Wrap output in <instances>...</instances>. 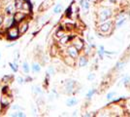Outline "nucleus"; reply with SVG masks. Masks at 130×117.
<instances>
[{
	"instance_id": "f8f14e48",
	"label": "nucleus",
	"mask_w": 130,
	"mask_h": 117,
	"mask_svg": "<svg viewBox=\"0 0 130 117\" xmlns=\"http://www.w3.org/2000/svg\"><path fill=\"white\" fill-rule=\"evenodd\" d=\"M110 28H111V22H104V23H102L100 25V30L102 32H108L109 30H110Z\"/></svg>"
},
{
	"instance_id": "412c9836",
	"label": "nucleus",
	"mask_w": 130,
	"mask_h": 117,
	"mask_svg": "<svg viewBox=\"0 0 130 117\" xmlns=\"http://www.w3.org/2000/svg\"><path fill=\"white\" fill-rule=\"evenodd\" d=\"M62 8L63 7H62L61 4H56L54 8V14H59L60 12L62 11Z\"/></svg>"
},
{
	"instance_id": "f704fd0d",
	"label": "nucleus",
	"mask_w": 130,
	"mask_h": 117,
	"mask_svg": "<svg viewBox=\"0 0 130 117\" xmlns=\"http://www.w3.org/2000/svg\"><path fill=\"white\" fill-rule=\"evenodd\" d=\"M129 80H130V77H125L124 79H123V83H127Z\"/></svg>"
},
{
	"instance_id": "7c9ffc66",
	"label": "nucleus",
	"mask_w": 130,
	"mask_h": 117,
	"mask_svg": "<svg viewBox=\"0 0 130 117\" xmlns=\"http://www.w3.org/2000/svg\"><path fill=\"white\" fill-rule=\"evenodd\" d=\"M124 64H125L124 62H119V63L117 64V69H119V70L122 69L123 67H124Z\"/></svg>"
},
{
	"instance_id": "39448f33",
	"label": "nucleus",
	"mask_w": 130,
	"mask_h": 117,
	"mask_svg": "<svg viewBox=\"0 0 130 117\" xmlns=\"http://www.w3.org/2000/svg\"><path fill=\"white\" fill-rule=\"evenodd\" d=\"M75 85H76V81H74V80H67L66 83H65V87H64L65 93L71 94L73 92V90H74Z\"/></svg>"
},
{
	"instance_id": "5701e85b",
	"label": "nucleus",
	"mask_w": 130,
	"mask_h": 117,
	"mask_svg": "<svg viewBox=\"0 0 130 117\" xmlns=\"http://www.w3.org/2000/svg\"><path fill=\"white\" fill-rule=\"evenodd\" d=\"M74 46H75L77 49H78V51H79V50H81L82 48H83L84 44H83V42H82V41H80V40H79V41H76V42L74 43Z\"/></svg>"
},
{
	"instance_id": "9d476101",
	"label": "nucleus",
	"mask_w": 130,
	"mask_h": 117,
	"mask_svg": "<svg viewBox=\"0 0 130 117\" xmlns=\"http://www.w3.org/2000/svg\"><path fill=\"white\" fill-rule=\"evenodd\" d=\"M3 23L5 24L6 28H11V27H13V25H15V24H17L16 22H15V21H14L13 16H8V18H7L6 20H4Z\"/></svg>"
},
{
	"instance_id": "2f4dec72",
	"label": "nucleus",
	"mask_w": 130,
	"mask_h": 117,
	"mask_svg": "<svg viewBox=\"0 0 130 117\" xmlns=\"http://www.w3.org/2000/svg\"><path fill=\"white\" fill-rule=\"evenodd\" d=\"M94 76H95V75H94L93 73H91L90 75H88V76H87V79H88V80H92V79L94 78Z\"/></svg>"
},
{
	"instance_id": "1a4fd4ad",
	"label": "nucleus",
	"mask_w": 130,
	"mask_h": 117,
	"mask_svg": "<svg viewBox=\"0 0 130 117\" xmlns=\"http://www.w3.org/2000/svg\"><path fill=\"white\" fill-rule=\"evenodd\" d=\"M68 54L69 56L72 58V59H76L79 56V52H78V49H77L75 46H71L68 48Z\"/></svg>"
},
{
	"instance_id": "f03ea898",
	"label": "nucleus",
	"mask_w": 130,
	"mask_h": 117,
	"mask_svg": "<svg viewBox=\"0 0 130 117\" xmlns=\"http://www.w3.org/2000/svg\"><path fill=\"white\" fill-rule=\"evenodd\" d=\"M112 15V10L109 9V8H102L100 11H99V20L101 22H105L107 21L109 18L111 17Z\"/></svg>"
},
{
	"instance_id": "cd10ccee",
	"label": "nucleus",
	"mask_w": 130,
	"mask_h": 117,
	"mask_svg": "<svg viewBox=\"0 0 130 117\" xmlns=\"http://www.w3.org/2000/svg\"><path fill=\"white\" fill-rule=\"evenodd\" d=\"M11 109L12 110H16V111H18V110H21V106H19V105H14V106H11Z\"/></svg>"
},
{
	"instance_id": "f3484780",
	"label": "nucleus",
	"mask_w": 130,
	"mask_h": 117,
	"mask_svg": "<svg viewBox=\"0 0 130 117\" xmlns=\"http://www.w3.org/2000/svg\"><path fill=\"white\" fill-rule=\"evenodd\" d=\"M22 71L25 74H28L29 71H30V67H29V64H28L27 61H23L22 62Z\"/></svg>"
},
{
	"instance_id": "c85d7f7f",
	"label": "nucleus",
	"mask_w": 130,
	"mask_h": 117,
	"mask_svg": "<svg viewBox=\"0 0 130 117\" xmlns=\"http://www.w3.org/2000/svg\"><path fill=\"white\" fill-rule=\"evenodd\" d=\"M68 39H69V37L68 36H63V37H61V40H60V42L62 43V44H65L67 41H68Z\"/></svg>"
},
{
	"instance_id": "6ab92c4d",
	"label": "nucleus",
	"mask_w": 130,
	"mask_h": 117,
	"mask_svg": "<svg viewBox=\"0 0 130 117\" xmlns=\"http://www.w3.org/2000/svg\"><path fill=\"white\" fill-rule=\"evenodd\" d=\"M87 63V60L85 57H81V58L79 59V67H86Z\"/></svg>"
},
{
	"instance_id": "a878e982",
	"label": "nucleus",
	"mask_w": 130,
	"mask_h": 117,
	"mask_svg": "<svg viewBox=\"0 0 130 117\" xmlns=\"http://www.w3.org/2000/svg\"><path fill=\"white\" fill-rule=\"evenodd\" d=\"M12 78L11 75H5V76H3L2 78V82L3 83H7V82H9V80Z\"/></svg>"
},
{
	"instance_id": "0eeeda50",
	"label": "nucleus",
	"mask_w": 130,
	"mask_h": 117,
	"mask_svg": "<svg viewBox=\"0 0 130 117\" xmlns=\"http://www.w3.org/2000/svg\"><path fill=\"white\" fill-rule=\"evenodd\" d=\"M15 12H16V8H15L14 4H12V3H8L7 6H6V8H5L6 15H7V16H13Z\"/></svg>"
},
{
	"instance_id": "473e14b6",
	"label": "nucleus",
	"mask_w": 130,
	"mask_h": 117,
	"mask_svg": "<svg viewBox=\"0 0 130 117\" xmlns=\"http://www.w3.org/2000/svg\"><path fill=\"white\" fill-rule=\"evenodd\" d=\"M3 22H4V18H3V16H0V25L3 24Z\"/></svg>"
},
{
	"instance_id": "6e6552de",
	"label": "nucleus",
	"mask_w": 130,
	"mask_h": 117,
	"mask_svg": "<svg viewBox=\"0 0 130 117\" xmlns=\"http://www.w3.org/2000/svg\"><path fill=\"white\" fill-rule=\"evenodd\" d=\"M22 10H23V13H29V12H31L32 10V5H31V3H30V1L29 0H23V4H22Z\"/></svg>"
},
{
	"instance_id": "c9c22d12",
	"label": "nucleus",
	"mask_w": 130,
	"mask_h": 117,
	"mask_svg": "<svg viewBox=\"0 0 130 117\" xmlns=\"http://www.w3.org/2000/svg\"><path fill=\"white\" fill-rule=\"evenodd\" d=\"M88 1H94V0H88Z\"/></svg>"
},
{
	"instance_id": "7ed1b4c3",
	"label": "nucleus",
	"mask_w": 130,
	"mask_h": 117,
	"mask_svg": "<svg viewBox=\"0 0 130 117\" xmlns=\"http://www.w3.org/2000/svg\"><path fill=\"white\" fill-rule=\"evenodd\" d=\"M12 101H13L12 97L8 96V94L6 93V94H3L1 99H0V106H1V107H6V106H10Z\"/></svg>"
},
{
	"instance_id": "dca6fc26",
	"label": "nucleus",
	"mask_w": 130,
	"mask_h": 117,
	"mask_svg": "<svg viewBox=\"0 0 130 117\" xmlns=\"http://www.w3.org/2000/svg\"><path fill=\"white\" fill-rule=\"evenodd\" d=\"M22 4H23V0H15L14 6L16 8V10H22Z\"/></svg>"
},
{
	"instance_id": "2eb2a0df",
	"label": "nucleus",
	"mask_w": 130,
	"mask_h": 117,
	"mask_svg": "<svg viewBox=\"0 0 130 117\" xmlns=\"http://www.w3.org/2000/svg\"><path fill=\"white\" fill-rule=\"evenodd\" d=\"M52 3H53V1H52V0H46L45 2H43V4L41 5L40 10H47L50 6L52 5Z\"/></svg>"
},
{
	"instance_id": "393cba45",
	"label": "nucleus",
	"mask_w": 130,
	"mask_h": 117,
	"mask_svg": "<svg viewBox=\"0 0 130 117\" xmlns=\"http://www.w3.org/2000/svg\"><path fill=\"white\" fill-rule=\"evenodd\" d=\"M16 80H17V82H18V84H20V85H22V84H23L25 82L24 78L22 77V76H18V77L16 78Z\"/></svg>"
},
{
	"instance_id": "aec40b11",
	"label": "nucleus",
	"mask_w": 130,
	"mask_h": 117,
	"mask_svg": "<svg viewBox=\"0 0 130 117\" xmlns=\"http://www.w3.org/2000/svg\"><path fill=\"white\" fill-rule=\"evenodd\" d=\"M9 66H10V67H11L12 70H13L14 72H17V71L19 70V66H18V63H17L15 61H13V62H9Z\"/></svg>"
},
{
	"instance_id": "20e7f679",
	"label": "nucleus",
	"mask_w": 130,
	"mask_h": 117,
	"mask_svg": "<svg viewBox=\"0 0 130 117\" xmlns=\"http://www.w3.org/2000/svg\"><path fill=\"white\" fill-rule=\"evenodd\" d=\"M13 18H14V21H15V22L19 24L21 22L24 21V19H25V13H23V12H21L20 10H18L17 12H15V13H14Z\"/></svg>"
},
{
	"instance_id": "bb28decb",
	"label": "nucleus",
	"mask_w": 130,
	"mask_h": 117,
	"mask_svg": "<svg viewBox=\"0 0 130 117\" xmlns=\"http://www.w3.org/2000/svg\"><path fill=\"white\" fill-rule=\"evenodd\" d=\"M95 92H96V91H95L94 89L90 90V91H89V92L87 94V98H88V99H91V97L95 94Z\"/></svg>"
},
{
	"instance_id": "423d86ee",
	"label": "nucleus",
	"mask_w": 130,
	"mask_h": 117,
	"mask_svg": "<svg viewBox=\"0 0 130 117\" xmlns=\"http://www.w3.org/2000/svg\"><path fill=\"white\" fill-rule=\"evenodd\" d=\"M28 27H29V24H28V22H24V21H22L19 23V31H20V34H23L25 33L27 31V29H28Z\"/></svg>"
},
{
	"instance_id": "4be33fe9",
	"label": "nucleus",
	"mask_w": 130,
	"mask_h": 117,
	"mask_svg": "<svg viewBox=\"0 0 130 117\" xmlns=\"http://www.w3.org/2000/svg\"><path fill=\"white\" fill-rule=\"evenodd\" d=\"M10 116H16V117H24L25 116V113L24 112L21 111V110H18L15 113H12L10 114Z\"/></svg>"
},
{
	"instance_id": "a211bd4d",
	"label": "nucleus",
	"mask_w": 130,
	"mask_h": 117,
	"mask_svg": "<svg viewBox=\"0 0 130 117\" xmlns=\"http://www.w3.org/2000/svg\"><path fill=\"white\" fill-rule=\"evenodd\" d=\"M32 92L33 94H35V95H41L42 93H43V91L41 89V87H39L37 85H35V86H32Z\"/></svg>"
},
{
	"instance_id": "b1692460",
	"label": "nucleus",
	"mask_w": 130,
	"mask_h": 117,
	"mask_svg": "<svg viewBox=\"0 0 130 117\" xmlns=\"http://www.w3.org/2000/svg\"><path fill=\"white\" fill-rule=\"evenodd\" d=\"M54 72H55V70H54V67H48V69H47V74H49V75H54Z\"/></svg>"
},
{
	"instance_id": "4468645a",
	"label": "nucleus",
	"mask_w": 130,
	"mask_h": 117,
	"mask_svg": "<svg viewBox=\"0 0 130 117\" xmlns=\"http://www.w3.org/2000/svg\"><path fill=\"white\" fill-rule=\"evenodd\" d=\"M31 69H32L33 72L38 73L41 71V66L39 64L38 62H33L32 66H31Z\"/></svg>"
},
{
	"instance_id": "e433bc0d",
	"label": "nucleus",
	"mask_w": 130,
	"mask_h": 117,
	"mask_svg": "<svg viewBox=\"0 0 130 117\" xmlns=\"http://www.w3.org/2000/svg\"><path fill=\"white\" fill-rule=\"evenodd\" d=\"M0 59H1V54H0Z\"/></svg>"
},
{
	"instance_id": "f257e3e1",
	"label": "nucleus",
	"mask_w": 130,
	"mask_h": 117,
	"mask_svg": "<svg viewBox=\"0 0 130 117\" xmlns=\"http://www.w3.org/2000/svg\"><path fill=\"white\" fill-rule=\"evenodd\" d=\"M7 38L9 39V40H16L20 37V31H19V28L17 27V24L15 25H13L11 28H7Z\"/></svg>"
},
{
	"instance_id": "ddd939ff",
	"label": "nucleus",
	"mask_w": 130,
	"mask_h": 117,
	"mask_svg": "<svg viewBox=\"0 0 130 117\" xmlns=\"http://www.w3.org/2000/svg\"><path fill=\"white\" fill-rule=\"evenodd\" d=\"M77 103H78V100H77L76 98H69L68 100H66V106H69V107L73 106H76Z\"/></svg>"
},
{
	"instance_id": "9b49d317",
	"label": "nucleus",
	"mask_w": 130,
	"mask_h": 117,
	"mask_svg": "<svg viewBox=\"0 0 130 117\" xmlns=\"http://www.w3.org/2000/svg\"><path fill=\"white\" fill-rule=\"evenodd\" d=\"M81 7L82 10L85 14H87L89 11V1L88 0H81Z\"/></svg>"
},
{
	"instance_id": "72a5a7b5",
	"label": "nucleus",
	"mask_w": 130,
	"mask_h": 117,
	"mask_svg": "<svg viewBox=\"0 0 130 117\" xmlns=\"http://www.w3.org/2000/svg\"><path fill=\"white\" fill-rule=\"evenodd\" d=\"M66 12H67V13H66V15H67V16H69V15L71 14V6L68 8V9H67V11H66Z\"/></svg>"
},
{
	"instance_id": "c756f323",
	"label": "nucleus",
	"mask_w": 130,
	"mask_h": 117,
	"mask_svg": "<svg viewBox=\"0 0 130 117\" xmlns=\"http://www.w3.org/2000/svg\"><path fill=\"white\" fill-rule=\"evenodd\" d=\"M115 95H116V92H111V93H109L108 95H107V100H112Z\"/></svg>"
}]
</instances>
